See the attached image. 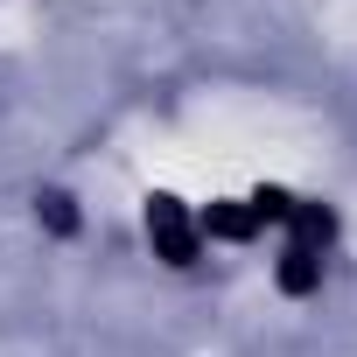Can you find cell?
Masks as SVG:
<instances>
[{"label": "cell", "instance_id": "6da1fadb", "mask_svg": "<svg viewBox=\"0 0 357 357\" xmlns=\"http://www.w3.org/2000/svg\"><path fill=\"white\" fill-rule=\"evenodd\" d=\"M147 231L168 245V259H175V266L190 259V225H183V211H175V197H154V211H147Z\"/></svg>", "mask_w": 357, "mask_h": 357}]
</instances>
